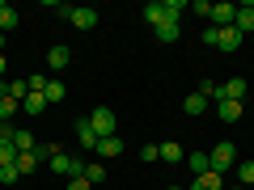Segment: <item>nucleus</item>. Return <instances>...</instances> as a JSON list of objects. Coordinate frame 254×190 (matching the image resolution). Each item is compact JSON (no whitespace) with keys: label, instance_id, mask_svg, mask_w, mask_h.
Masks as SVG:
<instances>
[{"label":"nucleus","instance_id":"nucleus-1","mask_svg":"<svg viewBox=\"0 0 254 190\" xmlns=\"http://www.w3.org/2000/svg\"><path fill=\"white\" fill-rule=\"evenodd\" d=\"M208 165H212V173L225 178L229 169H237V148H233V144H216V148L208 152Z\"/></svg>","mask_w":254,"mask_h":190},{"label":"nucleus","instance_id":"nucleus-2","mask_svg":"<svg viewBox=\"0 0 254 190\" xmlns=\"http://www.w3.org/2000/svg\"><path fill=\"white\" fill-rule=\"evenodd\" d=\"M246 93H250V81H242V76H233V81L216 85V97H212V101H246Z\"/></svg>","mask_w":254,"mask_h":190},{"label":"nucleus","instance_id":"nucleus-3","mask_svg":"<svg viewBox=\"0 0 254 190\" xmlns=\"http://www.w3.org/2000/svg\"><path fill=\"white\" fill-rule=\"evenodd\" d=\"M89 123H93V131H98V140H106V136H119L115 131V110H106V106H98L89 114Z\"/></svg>","mask_w":254,"mask_h":190},{"label":"nucleus","instance_id":"nucleus-4","mask_svg":"<svg viewBox=\"0 0 254 190\" xmlns=\"http://www.w3.org/2000/svg\"><path fill=\"white\" fill-rule=\"evenodd\" d=\"M68 21H72L76 30H93V26H98V13L85 9V4H68Z\"/></svg>","mask_w":254,"mask_h":190},{"label":"nucleus","instance_id":"nucleus-5","mask_svg":"<svg viewBox=\"0 0 254 190\" xmlns=\"http://www.w3.org/2000/svg\"><path fill=\"white\" fill-rule=\"evenodd\" d=\"M233 30L237 34H254V4H237V17H233Z\"/></svg>","mask_w":254,"mask_h":190},{"label":"nucleus","instance_id":"nucleus-6","mask_svg":"<svg viewBox=\"0 0 254 190\" xmlns=\"http://www.w3.org/2000/svg\"><path fill=\"white\" fill-rule=\"evenodd\" d=\"M233 17H237V4H212V26L216 30H225V26H233Z\"/></svg>","mask_w":254,"mask_h":190},{"label":"nucleus","instance_id":"nucleus-7","mask_svg":"<svg viewBox=\"0 0 254 190\" xmlns=\"http://www.w3.org/2000/svg\"><path fill=\"white\" fill-rule=\"evenodd\" d=\"M76 140H81V148H93V152H98V131H93L89 118H81V123H76Z\"/></svg>","mask_w":254,"mask_h":190},{"label":"nucleus","instance_id":"nucleus-8","mask_svg":"<svg viewBox=\"0 0 254 190\" xmlns=\"http://www.w3.org/2000/svg\"><path fill=\"white\" fill-rule=\"evenodd\" d=\"M182 165H187V169L195 173V178H203V173H212V165H208V152H187V161H182Z\"/></svg>","mask_w":254,"mask_h":190},{"label":"nucleus","instance_id":"nucleus-9","mask_svg":"<svg viewBox=\"0 0 254 190\" xmlns=\"http://www.w3.org/2000/svg\"><path fill=\"white\" fill-rule=\"evenodd\" d=\"M216 47H220V51H237V47H242V34H237L233 26L216 30Z\"/></svg>","mask_w":254,"mask_h":190},{"label":"nucleus","instance_id":"nucleus-10","mask_svg":"<svg viewBox=\"0 0 254 190\" xmlns=\"http://www.w3.org/2000/svg\"><path fill=\"white\" fill-rule=\"evenodd\" d=\"M242 114H246L242 101H216V118H225V123H237Z\"/></svg>","mask_w":254,"mask_h":190},{"label":"nucleus","instance_id":"nucleus-11","mask_svg":"<svg viewBox=\"0 0 254 190\" xmlns=\"http://www.w3.org/2000/svg\"><path fill=\"white\" fill-rule=\"evenodd\" d=\"M153 34H157V43H178V38H182V26H178V21H161Z\"/></svg>","mask_w":254,"mask_h":190},{"label":"nucleus","instance_id":"nucleus-12","mask_svg":"<svg viewBox=\"0 0 254 190\" xmlns=\"http://www.w3.org/2000/svg\"><path fill=\"white\" fill-rule=\"evenodd\" d=\"M187 190H225V178H220V173H203V178H195Z\"/></svg>","mask_w":254,"mask_h":190},{"label":"nucleus","instance_id":"nucleus-13","mask_svg":"<svg viewBox=\"0 0 254 190\" xmlns=\"http://www.w3.org/2000/svg\"><path fill=\"white\" fill-rule=\"evenodd\" d=\"M233 182H237V186H254V161H237Z\"/></svg>","mask_w":254,"mask_h":190},{"label":"nucleus","instance_id":"nucleus-14","mask_svg":"<svg viewBox=\"0 0 254 190\" xmlns=\"http://www.w3.org/2000/svg\"><path fill=\"white\" fill-rule=\"evenodd\" d=\"M161 161H165V165H182V161H187L182 144H174V140H170V144H161Z\"/></svg>","mask_w":254,"mask_h":190},{"label":"nucleus","instance_id":"nucleus-15","mask_svg":"<svg viewBox=\"0 0 254 190\" xmlns=\"http://www.w3.org/2000/svg\"><path fill=\"white\" fill-rule=\"evenodd\" d=\"M144 21H148V26H161V21H165V4H161V0H153V4H144Z\"/></svg>","mask_w":254,"mask_h":190},{"label":"nucleus","instance_id":"nucleus-16","mask_svg":"<svg viewBox=\"0 0 254 190\" xmlns=\"http://www.w3.org/2000/svg\"><path fill=\"white\" fill-rule=\"evenodd\" d=\"M13 26H17V9H13V4H4V0H0V34H9Z\"/></svg>","mask_w":254,"mask_h":190},{"label":"nucleus","instance_id":"nucleus-17","mask_svg":"<svg viewBox=\"0 0 254 190\" xmlns=\"http://www.w3.org/2000/svg\"><path fill=\"white\" fill-rule=\"evenodd\" d=\"M43 97H47V106H55V101H64V97H68V89H64V81H47Z\"/></svg>","mask_w":254,"mask_h":190},{"label":"nucleus","instance_id":"nucleus-18","mask_svg":"<svg viewBox=\"0 0 254 190\" xmlns=\"http://www.w3.org/2000/svg\"><path fill=\"white\" fill-rule=\"evenodd\" d=\"M13 169H17L21 178H26V173H34V169H38V156H34V152H17V161H13Z\"/></svg>","mask_w":254,"mask_h":190},{"label":"nucleus","instance_id":"nucleus-19","mask_svg":"<svg viewBox=\"0 0 254 190\" xmlns=\"http://www.w3.org/2000/svg\"><path fill=\"white\" fill-rule=\"evenodd\" d=\"M119 152H123V140H119V136L98 140V156H119Z\"/></svg>","mask_w":254,"mask_h":190},{"label":"nucleus","instance_id":"nucleus-20","mask_svg":"<svg viewBox=\"0 0 254 190\" xmlns=\"http://www.w3.org/2000/svg\"><path fill=\"white\" fill-rule=\"evenodd\" d=\"M68 59H72L68 47H51V51H47V63H51V68H68Z\"/></svg>","mask_w":254,"mask_h":190},{"label":"nucleus","instance_id":"nucleus-21","mask_svg":"<svg viewBox=\"0 0 254 190\" xmlns=\"http://www.w3.org/2000/svg\"><path fill=\"white\" fill-rule=\"evenodd\" d=\"M182 110H187V114H203V110H208V97H203V93L195 89L187 101H182Z\"/></svg>","mask_w":254,"mask_h":190},{"label":"nucleus","instance_id":"nucleus-22","mask_svg":"<svg viewBox=\"0 0 254 190\" xmlns=\"http://www.w3.org/2000/svg\"><path fill=\"white\" fill-rule=\"evenodd\" d=\"M13 144H17V152H34V148H38V140L30 136V131H13Z\"/></svg>","mask_w":254,"mask_h":190},{"label":"nucleus","instance_id":"nucleus-23","mask_svg":"<svg viewBox=\"0 0 254 190\" xmlns=\"http://www.w3.org/2000/svg\"><path fill=\"white\" fill-rule=\"evenodd\" d=\"M21 106H26V114H43V110H47V97H43V93H30Z\"/></svg>","mask_w":254,"mask_h":190},{"label":"nucleus","instance_id":"nucleus-24","mask_svg":"<svg viewBox=\"0 0 254 190\" xmlns=\"http://www.w3.org/2000/svg\"><path fill=\"white\" fill-rule=\"evenodd\" d=\"M85 178H89V186H98V182H106V165H85Z\"/></svg>","mask_w":254,"mask_h":190},{"label":"nucleus","instance_id":"nucleus-25","mask_svg":"<svg viewBox=\"0 0 254 190\" xmlns=\"http://www.w3.org/2000/svg\"><path fill=\"white\" fill-rule=\"evenodd\" d=\"M13 114H17V101H13V97H0V123H13Z\"/></svg>","mask_w":254,"mask_h":190},{"label":"nucleus","instance_id":"nucleus-26","mask_svg":"<svg viewBox=\"0 0 254 190\" xmlns=\"http://www.w3.org/2000/svg\"><path fill=\"white\" fill-rule=\"evenodd\" d=\"M157 156H161V144H144V148H140V161H144V165H153Z\"/></svg>","mask_w":254,"mask_h":190},{"label":"nucleus","instance_id":"nucleus-27","mask_svg":"<svg viewBox=\"0 0 254 190\" xmlns=\"http://www.w3.org/2000/svg\"><path fill=\"white\" fill-rule=\"evenodd\" d=\"M55 152H60V144H38V148H34V156H38V161H51Z\"/></svg>","mask_w":254,"mask_h":190},{"label":"nucleus","instance_id":"nucleus-28","mask_svg":"<svg viewBox=\"0 0 254 190\" xmlns=\"http://www.w3.org/2000/svg\"><path fill=\"white\" fill-rule=\"evenodd\" d=\"M68 190H93V186H89V178L81 173V178H68Z\"/></svg>","mask_w":254,"mask_h":190},{"label":"nucleus","instance_id":"nucleus-29","mask_svg":"<svg viewBox=\"0 0 254 190\" xmlns=\"http://www.w3.org/2000/svg\"><path fill=\"white\" fill-rule=\"evenodd\" d=\"M17 178H21V173L13 169V165H0V182H17Z\"/></svg>","mask_w":254,"mask_h":190},{"label":"nucleus","instance_id":"nucleus-30","mask_svg":"<svg viewBox=\"0 0 254 190\" xmlns=\"http://www.w3.org/2000/svg\"><path fill=\"white\" fill-rule=\"evenodd\" d=\"M0 76H4V55H0Z\"/></svg>","mask_w":254,"mask_h":190},{"label":"nucleus","instance_id":"nucleus-31","mask_svg":"<svg viewBox=\"0 0 254 190\" xmlns=\"http://www.w3.org/2000/svg\"><path fill=\"white\" fill-rule=\"evenodd\" d=\"M0 55H4V34H0Z\"/></svg>","mask_w":254,"mask_h":190},{"label":"nucleus","instance_id":"nucleus-32","mask_svg":"<svg viewBox=\"0 0 254 190\" xmlns=\"http://www.w3.org/2000/svg\"><path fill=\"white\" fill-rule=\"evenodd\" d=\"M229 190H246V186H237V182H233V186H229Z\"/></svg>","mask_w":254,"mask_h":190},{"label":"nucleus","instance_id":"nucleus-33","mask_svg":"<svg viewBox=\"0 0 254 190\" xmlns=\"http://www.w3.org/2000/svg\"><path fill=\"white\" fill-rule=\"evenodd\" d=\"M250 114H254V106H250Z\"/></svg>","mask_w":254,"mask_h":190},{"label":"nucleus","instance_id":"nucleus-34","mask_svg":"<svg viewBox=\"0 0 254 190\" xmlns=\"http://www.w3.org/2000/svg\"><path fill=\"white\" fill-rule=\"evenodd\" d=\"M0 131H4V127H0Z\"/></svg>","mask_w":254,"mask_h":190}]
</instances>
